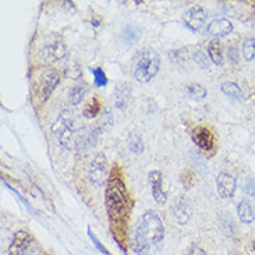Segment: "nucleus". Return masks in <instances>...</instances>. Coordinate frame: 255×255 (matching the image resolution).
<instances>
[{"label":"nucleus","instance_id":"obj_1","mask_svg":"<svg viewBox=\"0 0 255 255\" xmlns=\"http://www.w3.org/2000/svg\"><path fill=\"white\" fill-rule=\"evenodd\" d=\"M106 207L111 216L112 225L120 228L126 222L127 208H128V195L125 183L120 177L112 176L106 187Z\"/></svg>","mask_w":255,"mask_h":255},{"label":"nucleus","instance_id":"obj_2","mask_svg":"<svg viewBox=\"0 0 255 255\" xmlns=\"http://www.w3.org/2000/svg\"><path fill=\"white\" fill-rule=\"evenodd\" d=\"M81 131V126L70 111H63L56 122L52 125V132L57 139V142L66 149H74L78 141V132Z\"/></svg>","mask_w":255,"mask_h":255},{"label":"nucleus","instance_id":"obj_3","mask_svg":"<svg viewBox=\"0 0 255 255\" xmlns=\"http://www.w3.org/2000/svg\"><path fill=\"white\" fill-rule=\"evenodd\" d=\"M160 69V57L151 48L138 50L132 57V76L138 83H149Z\"/></svg>","mask_w":255,"mask_h":255},{"label":"nucleus","instance_id":"obj_4","mask_svg":"<svg viewBox=\"0 0 255 255\" xmlns=\"http://www.w3.org/2000/svg\"><path fill=\"white\" fill-rule=\"evenodd\" d=\"M137 229L141 232V235L144 236L145 240L149 243V246H155V247L162 246L163 236H165V228H163V222L156 212L146 211L142 215L141 223L138 225Z\"/></svg>","mask_w":255,"mask_h":255},{"label":"nucleus","instance_id":"obj_5","mask_svg":"<svg viewBox=\"0 0 255 255\" xmlns=\"http://www.w3.org/2000/svg\"><path fill=\"white\" fill-rule=\"evenodd\" d=\"M66 55H67V46L64 45L62 38H59V36H55V38L50 36L49 38L48 36V39L42 48L43 59L49 60V62H59V60L64 59Z\"/></svg>","mask_w":255,"mask_h":255},{"label":"nucleus","instance_id":"obj_6","mask_svg":"<svg viewBox=\"0 0 255 255\" xmlns=\"http://www.w3.org/2000/svg\"><path fill=\"white\" fill-rule=\"evenodd\" d=\"M88 177L92 186L101 187L105 184L106 180V156L105 153H98L91 162Z\"/></svg>","mask_w":255,"mask_h":255},{"label":"nucleus","instance_id":"obj_7","mask_svg":"<svg viewBox=\"0 0 255 255\" xmlns=\"http://www.w3.org/2000/svg\"><path fill=\"white\" fill-rule=\"evenodd\" d=\"M183 21L186 24V27L190 31H198L201 27H204L205 21H207V11L201 6H194L188 8L184 15H183Z\"/></svg>","mask_w":255,"mask_h":255},{"label":"nucleus","instance_id":"obj_8","mask_svg":"<svg viewBox=\"0 0 255 255\" xmlns=\"http://www.w3.org/2000/svg\"><path fill=\"white\" fill-rule=\"evenodd\" d=\"M216 186H218V193H219L222 198L223 200H230L235 195L236 188H237V183H236V179L232 174H229L226 172H222L218 174Z\"/></svg>","mask_w":255,"mask_h":255},{"label":"nucleus","instance_id":"obj_9","mask_svg":"<svg viewBox=\"0 0 255 255\" xmlns=\"http://www.w3.org/2000/svg\"><path fill=\"white\" fill-rule=\"evenodd\" d=\"M59 81H60V76H59V73L56 70H49L48 73L43 76L41 87H39V94H38L41 97L42 104L46 102L49 98H50L52 92L55 91Z\"/></svg>","mask_w":255,"mask_h":255},{"label":"nucleus","instance_id":"obj_10","mask_svg":"<svg viewBox=\"0 0 255 255\" xmlns=\"http://www.w3.org/2000/svg\"><path fill=\"white\" fill-rule=\"evenodd\" d=\"M32 236L29 235L25 230H18L15 235L10 247H8V254L10 255H24L29 249L31 243H32Z\"/></svg>","mask_w":255,"mask_h":255},{"label":"nucleus","instance_id":"obj_11","mask_svg":"<svg viewBox=\"0 0 255 255\" xmlns=\"http://www.w3.org/2000/svg\"><path fill=\"white\" fill-rule=\"evenodd\" d=\"M173 214H174V219L179 225L188 223V221L191 219V215H193V208H191L186 197H179L177 200L174 201Z\"/></svg>","mask_w":255,"mask_h":255},{"label":"nucleus","instance_id":"obj_12","mask_svg":"<svg viewBox=\"0 0 255 255\" xmlns=\"http://www.w3.org/2000/svg\"><path fill=\"white\" fill-rule=\"evenodd\" d=\"M148 180L151 183L152 188V195H153V200L158 202L159 205H165L167 197H166L165 191H163V177H162V173L159 170H152L148 174Z\"/></svg>","mask_w":255,"mask_h":255},{"label":"nucleus","instance_id":"obj_13","mask_svg":"<svg viewBox=\"0 0 255 255\" xmlns=\"http://www.w3.org/2000/svg\"><path fill=\"white\" fill-rule=\"evenodd\" d=\"M193 141L204 151H212L215 146V139L209 128L198 126L193 130Z\"/></svg>","mask_w":255,"mask_h":255},{"label":"nucleus","instance_id":"obj_14","mask_svg":"<svg viewBox=\"0 0 255 255\" xmlns=\"http://www.w3.org/2000/svg\"><path fill=\"white\" fill-rule=\"evenodd\" d=\"M233 31V24L228 18H216L207 28V34L215 39L228 36Z\"/></svg>","mask_w":255,"mask_h":255},{"label":"nucleus","instance_id":"obj_15","mask_svg":"<svg viewBox=\"0 0 255 255\" xmlns=\"http://www.w3.org/2000/svg\"><path fill=\"white\" fill-rule=\"evenodd\" d=\"M237 214H239V218L243 223L249 225V223H253L255 219V211L253 205L250 204V201L243 200L239 205H237Z\"/></svg>","mask_w":255,"mask_h":255},{"label":"nucleus","instance_id":"obj_16","mask_svg":"<svg viewBox=\"0 0 255 255\" xmlns=\"http://www.w3.org/2000/svg\"><path fill=\"white\" fill-rule=\"evenodd\" d=\"M131 94V85L130 84H120L116 91H115V104L116 108L119 109H123L127 102H128V98Z\"/></svg>","mask_w":255,"mask_h":255},{"label":"nucleus","instance_id":"obj_17","mask_svg":"<svg viewBox=\"0 0 255 255\" xmlns=\"http://www.w3.org/2000/svg\"><path fill=\"white\" fill-rule=\"evenodd\" d=\"M131 247L134 250V253L137 255H148L149 253V243L145 240V237L141 235L139 230H135V235H134V239L131 242Z\"/></svg>","mask_w":255,"mask_h":255},{"label":"nucleus","instance_id":"obj_18","mask_svg":"<svg viewBox=\"0 0 255 255\" xmlns=\"http://www.w3.org/2000/svg\"><path fill=\"white\" fill-rule=\"evenodd\" d=\"M222 92L226 97L236 99V101H244L246 99V94L243 92L242 88L236 83H232V81H226V83L222 84Z\"/></svg>","mask_w":255,"mask_h":255},{"label":"nucleus","instance_id":"obj_19","mask_svg":"<svg viewBox=\"0 0 255 255\" xmlns=\"http://www.w3.org/2000/svg\"><path fill=\"white\" fill-rule=\"evenodd\" d=\"M208 55H209V60L215 63L216 66H222L223 64V52H222V45L218 39L209 42L208 45Z\"/></svg>","mask_w":255,"mask_h":255},{"label":"nucleus","instance_id":"obj_20","mask_svg":"<svg viewBox=\"0 0 255 255\" xmlns=\"http://www.w3.org/2000/svg\"><path fill=\"white\" fill-rule=\"evenodd\" d=\"M127 145H128V149L132 153H135V155H139L144 151V141H142L141 135L138 132H135V131H131L130 134H128Z\"/></svg>","mask_w":255,"mask_h":255},{"label":"nucleus","instance_id":"obj_21","mask_svg":"<svg viewBox=\"0 0 255 255\" xmlns=\"http://www.w3.org/2000/svg\"><path fill=\"white\" fill-rule=\"evenodd\" d=\"M85 92H87V87L81 85V84H76L74 87H71L69 91V102L71 105H80L83 102L84 97H85Z\"/></svg>","mask_w":255,"mask_h":255},{"label":"nucleus","instance_id":"obj_22","mask_svg":"<svg viewBox=\"0 0 255 255\" xmlns=\"http://www.w3.org/2000/svg\"><path fill=\"white\" fill-rule=\"evenodd\" d=\"M122 38H123V41L126 43L132 45V43H135L141 38V29L135 27V25H127L123 29V32H122Z\"/></svg>","mask_w":255,"mask_h":255},{"label":"nucleus","instance_id":"obj_23","mask_svg":"<svg viewBox=\"0 0 255 255\" xmlns=\"http://www.w3.org/2000/svg\"><path fill=\"white\" fill-rule=\"evenodd\" d=\"M187 97L190 98V99H193V101H202L204 98L207 97V90L201 84H190L187 87Z\"/></svg>","mask_w":255,"mask_h":255},{"label":"nucleus","instance_id":"obj_24","mask_svg":"<svg viewBox=\"0 0 255 255\" xmlns=\"http://www.w3.org/2000/svg\"><path fill=\"white\" fill-rule=\"evenodd\" d=\"M243 56L246 60H255V38H247L243 42Z\"/></svg>","mask_w":255,"mask_h":255},{"label":"nucleus","instance_id":"obj_25","mask_svg":"<svg viewBox=\"0 0 255 255\" xmlns=\"http://www.w3.org/2000/svg\"><path fill=\"white\" fill-rule=\"evenodd\" d=\"M101 112V102L98 98H92L90 101V104L85 106L84 109V116L88 119H92L98 116V113Z\"/></svg>","mask_w":255,"mask_h":255},{"label":"nucleus","instance_id":"obj_26","mask_svg":"<svg viewBox=\"0 0 255 255\" xmlns=\"http://www.w3.org/2000/svg\"><path fill=\"white\" fill-rule=\"evenodd\" d=\"M91 73L94 76V81H95V85L102 88L108 84V77L105 74V71L99 67H95V69H91Z\"/></svg>","mask_w":255,"mask_h":255},{"label":"nucleus","instance_id":"obj_27","mask_svg":"<svg viewBox=\"0 0 255 255\" xmlns=\"http://www.w3.org/2000/svg\"><path fill=\"white\" fill-rule=\"evenodd\" d=\"M194 62L197 63L201 69H208V67H209V59H208V56L205 55L204 52H201V50L194 53Z\"/></svg>","mask_w":255,"mask_h":255},{"label":"nucleus","instance_id":"obj_28","mask_svg":"<svg viewBox=\"0 0 255 255\" xmlns=\"http://www.w3.org/2000/svg\"><path fill=\"white\" fill-rule=\"evenodd\" d=\"M88 236H90V237H91V240H92V243H94V246H95V247H97V249L99 250V253H102V254H105V255H111V253H109V251H108V250L105 249L104 246H102V243L98 240L97 236L92 233V230H91V228H88Z\"/></svg>","mask_w":255,"mask_h":255},{"label":"nucleus","instance_id":"obj_29","mask_svg":"<svg viewBox=\"0 0 255 255\" xmlns=\"http://www.w3.org/2000/svg\"><path fill=\"white\" fill-rule=\"evenodd\" d=\"M243 191L249 195H255V179H247L244 186H243Z\"/></svg>","mask_w":255,"mask_h":255},{"label":"nucleus","instance_id":"obj_30","mask_svg":"<svg viewBox=\"0 0 255 255\" xmlns=\"http://www.w3.org/2000/svg\"><path fill=\"white\" fill-rule=\"evenodd\" d=\"M228 57H229V60H230L232 63L239 62V50H237V48H235V46L229 48L228 49Z\"/></svg>","mask_w":255,"mask_h":255},{"label":"nucleus","instance_id":"obj_31","mask_svg":"<svg viewBox=\"0 0 255 255\" xmlns=\"http://www.w3.org/2000/svg\"><path fill=\"white\" fill-rule=\"evenodd\" d=\"M181 179H183V181L186 183L187 188H190V187L193 186L194 176H193V174H191V172H188V170H186V172L181 174Z\"/></svg>","mask_w":255,"mask_h":255},{"label":"nucleus","instance_id":"obj_32","mask_svg":"<svg viewBox=\"0 0 255 255\" xmlns=\"http://www.w3.org/2000/svg\"><path fill=\"white\" fill-rule=\"evenodd\" d=\"M190 255H207V254H205V251H204V250H201L200 247L194 246L193 249L190 250Z\"/></svg>","mask_w":255,"mask_h":255},{"label":"nucleus","instance_id":"obj_33","mask_svg":"<svg viewBox=\"0 0 255 255\" xmlns=\"http://www.w3.org/2000/svg\"><path fill=\"white\" fill-rule=\"evenodd\" d=\"M92 25H95V27H98V25H99V21H98V20H92Z\"/></svg>","mask_w":255,"mask_h":255},{"label":"nucleus","instance_id":"obj_34","mask_svg":"<svg viewBox=\"0 0 255 255\" xmlns=\"http://www.w3.org/2000/svg\"><path fill=\"white\" fill-rule=\"evenodd\" d=\"M253 247H254V251H255V240H254V244H253Z\"/></svg>","mask_w":255,"mask_h":255},{"label":"nucleus","instance_id":"obj_35","mask_svg":"<svg viewBox=\"0 0 255 255\" xmlns=\"http://www.w3.org/2000/svg\"><path fill=\"white\" fill-rule=\"evenodd\" d=\"M232 255H240V254H232Z\"/></svg>","mask_w":255,"mask_h":255},{"label":"nucleus","instance_id":"obj_36","mask_svg":"<svg viewBox=\"0 0 255 255\" xmlns=\"http://www.w3.org/2000/svg\"><path fill=\"white\" fill-rule=\"evenodd\" d=\"M254 8H255V3H254Z\"/></svg>","mask_w":255,"mask_h":255}]
</instances>
